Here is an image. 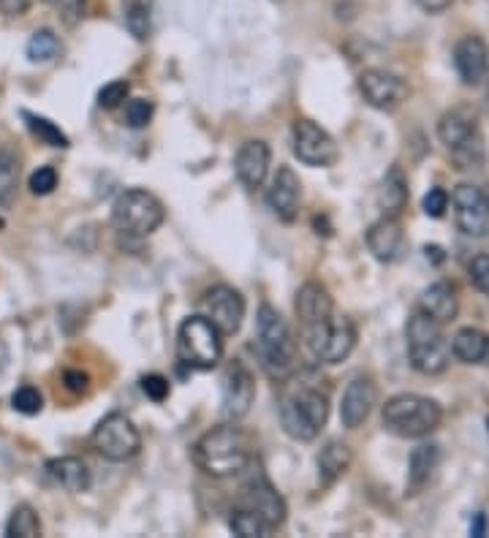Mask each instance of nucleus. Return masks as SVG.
Returning a JSON list of instances; mask_svg holds the SVG:
<instances>
[{"label": "nucleus", "instance_id": "obj_1", "mask_svg": "<svg viewBox=\"0 0 489 538\" xmlns=\"http://www.w3.org/2000/svg\"><path fill=\"white\" fill-rule=\"evenodd\" d=\"M280 392V424L288 438L310 443L316 441L329 419V389L318 370H302L283 378Z\"/></svg>", "mask_w": 489, "mask_h": 538}, {"label": "nucleus", "instance_id": "obj_2", "mask_svg": "<svg viewBox=\"0 0 489 538\" xmlns=\"http://www.w3.org/2000/svg\"><path fill=\"white\" fill-rule=\"evenodd\" d=\"M191 454L202 473L212 479H229L248 468L253 460V446H250V435L242 427L226 422L207 430L193 443Z\"/></svg>", "mask_w": 489, "mask_h": 538}, {"label": "nucleus", "instance_id": "obj_3", "mask_svg": "<svg viewBox=\"0 0 489 538\" xmlns=\"http://www.w3.org/2000/svg\"><path fill=\"white\" fill-rule=\"evenodd\" d=\"M256 348L261 365L272 378L283 381L297 370V337L272 305H261L256 316Z\"/></svg>", "mask_w": 489, "mask_h": 538}, {"label": "nucleus", "instance_id": "obj_4", "mask_svg": "<svg viewBox=\"0 0 489 538\" xmlns=\"http://www.w3.org/2000/svg\"><path fill=\"white\" fill-rule=\"evenodd\" d=\"M384 427L397 438H424L443 422L441 405L422 394H394L384 405Z\"/></svg>", "mask_w": 489, "mask_h": 538}, {"label": "nucleus", "instance_id": "obj_5", "mask_svg": "<svg viewBox=\"0 0 489 538\" xmlns=\"http://www.w3.org/2000/svg\"><path fill=\"white\" fill-rule=\"evenodd\" d=\"M408 337V356L416 373L422 375H441L451 362V343L449 337L443 335V324L432 321L424 313H413L405 327Z\"/></svg>", "mask_w": 489, "mask_h": 538}, {"label": "nucleus", "instance_id": "obj_6", "mask_svg": "<svg viewBox=\"0 0 489 538\" xmlns=\"http://www.w3.org/2000/svg\"><path fill=\"white\" fill-rule=\"evenodd\" d=\"M332 313H335V302L329 297V291L316 280H307L305 286L297 291V318L302 340H305L307 351L316 362H321L326 340L332 332V321H335Z\"/></svg>", "mask_w": 489, "mask_h": 538}, {"label": "nucleus", "instance_id": "obj_7", "mask_svg": "<svg viewBox=\"0 0 489 538\" xmlns=\"http://www.w3.org/2000/svg\"><path fill=\"white\" fill-rule=\"evenodd\" d=\"M177 359L191 370H212L223 359V335L207 316H188L177 332Z\"/></svg>", "mask_w": 489, "mask_h": 538}, {"label": "nucleus", "instance_id": "obj_8", "mask_svg": "<svg viewBox=\"0 0 489 538\" xmlns=\"http://www.w3.org/2000/svg\"><path fill=\"white\" fill-rule=\"evenodd\" d=\"M166 218L161 199L155 193L144 191V188H131L117 196L112 204V226L125 237H150Z\"/></svg>", "mask_w": 489, "mask_h": 538}, {"label": "nucleus", "instance_id": "obj_9", "mask_svg": "<svg viewBox=\"0 0 489 538\" xmlns=\"http://www.w3.org/2000/svg\"><path fill=\"white\" fill-rule=\"evenodd\" d=\"M90 443L104 460L128 462L142 449V435L125 414H109L96 424Z\"/></svg>", "mask_w": 489, "mask_h": 538}, {"label": "nucleus", "instance_id": "obj_10", "mask_svg": "<svg viewBox=\"0 0 489 538\" xmlns=\"http://www.w3.org/2000/svg\"><path fill=\"white\" fill-rule=\"evenodd\" d=\"M438 139L443 142V147L449 150L460 164H481L484 158V147H481L479 128H476V120L460 109L454 112H446L438 123Z\"/></svg>", "mask_w": 489, "mask_h": 538}, {"label": "nucleus", "instance_id": "obj_11", "mask_svg": "<svg viewBox=\"0 0 489 538\" xmlns=\"http://www.w3.org/2000/svg\"><path fill=\"white\" fill-rule=\"evenodd\" d=\"M291 145H294V155H297L302 164L316 166V169L332 166L337 161V155H340L332 134L318 123H313V120H307V117H299L297 123H294Z\"/></svg>", "mask_w": 489, "mask_h": 538}, {"label": "nucleus", "instance_id": "obj_12", "mask_svg": "<svg viewBox=\"0 0 489 538\" xmlns=\"http://www.w3.org/2000/svg\"><path fill=\"white\" fill-rule=\"evenodd\" d=\"M245 310H248L245 297L237 289L226 286V283H218V286L204 291L202 316L210 318L223 337H231L240 332L242 321H245Z\"/></svg>", "mask_w": 489, "mask_h": 538}, {"label": "nucleus", "instance_id": "obj_13", "mask_svg": "<svg viewBox=\"0 0 489 538\" xmlns=\"http://www.w3.org/2000/svg\"><path fill=\"white\" fill-rule=\"evenodd\" d=\"M240 509H248L250 514H256V517L267 525L269 533L283 528V522H286L288 517L286 500H283V495H280L264 476H256V479H250L248 484L242 487Z\"/></svg>", "mask_w": 489, "mask_h": 538}, {"label": "nucleus", "instance_id": "obj_14", "mask_svg": "<svg viewBox=\"0 0 489 538\" xmlns=\"http://www.w3.org/2000/svg\"><path fill=\"white\" fill-rule=\"evenodd\" d=\"M457 229L468 237H484L489 231V199L479 185L462 183L451 193Z\"/></svg>", "mask_w": 489, "mask_h": 538}, {"label": "nucleus", "instance_id": "obj_15", "mask_svg": "<svg viewBox=\"0 0 489 538\" xmlns=\"http://www.w3.org/2000/svg\"><path fill=\"white\" fill-rule=\"evenodd\" d=\"M253 400H256V378L245 362L234 359L223 373V416L229 422H240L250 414Z\"/></svg>", "mask_w": 489, "mask_h": 538}, {"label": "nucleus", "instance_id": "obj_16", "mask_svg": "<svg viewBox=\"0 0 489 538\" xmlns=\"http://www.w3.org/2000/svg\"><path fill=\"white\" fill-rule=\"evenodd\" d=\"M359 93L367 104L381 112H394L397 106H403L408 101V85L403 77H397L392 71L384 68H367L365 74L359 77Z\"/></svg>", "mask_w": 489, "mask_h": 538}, {"label": "nucleus", "instance_id": "obj_17", "mask_svg": "<svg viewBox=\"0 0 489 538\" xmlns=\"http://www.w3.org/2000/svg\"><path fill=\"white\" fill-rule=\"evenodd\" d=\"M375 403H378V386L370 375H354L351 384L343 392L340 403V422L346 430H356L370 419Z\"/></svg>", "mask_w": 489, "mask_h": 538}, {"label": "nucleus", "instance_id": "obj_18", "mask_svg": "<svg viewBox=\"0 0 489 538\" xmlns=\"http://www.w3.org/2000/svg\"><path fill=\"white\" fill-rule=\"evenodd\" d=\"M299 202H302V183H299L297 172L291 166H280L267 193L269 210L283 223H294L299 215Z\"/></svg>", "mask_w": 489, "mask_h": 538}, {"label": "nucleus", "instance_id": "obj_19", "mask_svg": "<svg viewBox=\"0 0 489 538\" xmlns=\"http://www.w3.org/2000/svg\"><path fill=\"white\" fill-rule=\"evenodd\" d=\"M269 161H272V150H269L267 142L261 139H250L240 147V153L234 158V172H237V180H240L248 191H256L264 185L269 172Z\"/></svg>", "mask_w": 489, "mask_h": 538}, {"label": "nucleus", "instance_id": "obj_20", "mask_svg": "<svg viewBox=\"0 0 489 538\" xmlns=\"http://www.w3.org/2000/svg\"><path fill=\"white\" fill-rule=\"evenodd\" d=\"M367 248L375 259L392 264L403 256L405 250V231L400 218H381L367 229Z\"/></svg>", "mask_w": 489, "mask_h": 538}, {"label": "nucleus", "instance_id": "obj_21", "mask_svg": "<svg viewBox=\"0 0 489 538\" xmlns=\"http://www.w3.org/2000/svg\"><path fill=\"white\" fill-rule=\"evenodd\" d=\"M454 68L465 85H481L489 71V49L479 36H465L454 47Z\"/></svg>", "mask_w": 489, "mask_h": 538}, {"label": "nucleus", "instance_id": "obj_22", "mask_svg": "<svg viewBox=\"0 0 489 538\" xmlns=\"http://www.w3.org/2000/svg\"><path fill=\"white\" fill-rule=\"evenodd\" d=\"M419 313L430 316L438 324H449L460 313L457 291L451 289L449 283H432L430 289H424L422 297H419Z\"/></svg>", "mask_w": 489, "mask_h": 538}, {"label": "nucleus", "instance_id": "obj_23", "mask_svg": "<svg viewBox=\"0 0 489 538\" xmlns=\"http://www.w3.org/2000/svg\"><path fill=\"white\" fill-rule=\"evenodd\" d=\"M49 479L60 484L66 492H87L90 490V468L79 457H55L47 462Z\"/></svg>", "mask_w": 489, "mask_h": 538}, {"label": "nucleus", "instance_id": "obj_24", "mask_svg": "<svg viewBox=\"0 0 489 538\" xmlns=\"http://www.w3.org/2000/svg\"><path fill=\"white\" fill-rule=\"evenodd\" d=\"M351 460H354V454H351V446H348V443L343 441L326 443L316 457L318 484H321V487H332V484L351 468Z\"/></svg>", "mask_w": 489, "mask_h": 538}, {"label": "nucleus", "instance_id": "obj_25", "mask_svg": "<svg viewBox=\"0 0 489 538\" xmlns=\"http://www.w3.org/2000/svg\"><path fill=\"white\" fill-rule=\"evenodd\" d=\"M451 354L462 365H484L489 362V335L476 327L460 329L451 337Z\"/></svg>", "mask_w": 489, "mask_h": 538}, {"label": "nucleus", "instance_id": "obj_26", "mask_svg": "<svg viewBox=\"0 0 489 538\" xmlns=\"http://www.w3.org/2000/svg\"><path fill=\"white\" fill-rule=\"evenodd\" d=\"M408 204V180L400 166H392L378 188V207L386 218H400Z\"/></svg>", "mask_w": 489, "mask_h": 538}, {"label": "nucleus", "instance_id": "obj_27", "mask_svg": "<svg viewBox=\"0 0 489 538\" xmlns=\"http://www.w3.org/2000/svg\"><path fill=\"white\" fill-rule=\"evenodd\" d=\"M438 460H441V452L432 443H422L413 449L408 460V495H419L427 487V481L438 468Z\"/></svg>", "mask_w": 489, "mask_h": 538}, {"label": "nucleus", "instance_id": "obj_28", "mask_svg": "<svg viewBox=\"0 0 489 538\" xmlns=\"http://www.w3.org/2000/svg\"><path fill=\"white\" fill-rule=\"evenodd\" d=\"M356 346V327L351 318H335L332 321V332H329V340H326L324 356H321V362L324 365H340V362H346L351 351Z\"/></svg>", "mask_w": 489, "mask_h": 538}, {"label": "nucleus", "instance_id": "obj_29", "mask_svg": "<svg viewBox=\"0 0 489 538\" xmlns=\"http://www.w3.org/2000/svg\"><path fill=\"white\" fill-rule=\"evenodd\" d=\"M125 28L131 30L136 41L150 39L153 30V0H123Z\"/></svg>", "mask_w": 489, "mask_h": 538}, {"label": "nucleus", "instance_id": "obj_30", "mask_svg": "<svg viewBox=\"0 0 489 538\" xmlns=\"http://www.w3.org/2000/svg\"><path fill=\"white\" fill-rule=\"evenodd\" d=\"M17 183H20V158L11 153L9 147L0 145V204L3 207L14 202Z\"/></svg>", "mask_w": 489, "mask_h": 538}, {"label": "nucleus", "instance_id": "obj_31", "mask_svg": "<svg viewBox=\"0 0 489 538\" xmlns=\"http://www.w3.org/2000/svg\"><path fill=\"white\" fill-rule=\"evenodd\" d=\"M6 536L9 538H36L41 536V519L33 511V506L22 503L11 511L9 522H6Z\"/></svg>", "mask_w": 489, "mask_h": 538}, {"label": "nucleus", "instance_id": "obj_32", "mask_svg": "<svg viewBox=\"0 0 489 538\" xmlns=\"http://www.w3.org/2000/svg\"><path fill=\"white\" fill-rule=\"evenodd\" d=\"M63 55V44L52 30H36L28 41L30 63H52Z\"/></svg>", "mask_w": 489, "mask_h": 538}, {"label": "nucleus", "instance_id": "obj_33", "mask_svg": "<svg viewBox=\"0 0 489 538\" xmlns=\"http://www.w3.org/2000/svg\"><path fill=\"white\" fill-rule=\"evenodd\" d=\"M22 120L28 123L30 128V134L33 136H39L41 142L49 147H60V150H68L71 147V142H68V136L60 131L58 125L52 123V120H47V117H41V115H33V112H22Z\"/></svg>", "mask_w": 489, "mask_h": 538}, {"label": "nucleus", "instance_id": "obj_34", "mask_svg": "<svg viewBox=\"0 0 489 538\" xmlns=\"http://www.w3.org/2000/svg\"><path fill=\"white\" fill-rule=\"evenodd\" d=\"M229 528L234 536H242V538H264L269 536V528L261 522L256 514H250L248 509H237L231 511V517H229Z\"/></svg>", "mask_w": 489, "mask_h": 538}, {"label": "nucleus", "instance_id": "obj_35", "mask_svg": "<svg viewBox=\"0 0 489 538\" xmlns=\"http://www.w3.org/2000/svg\"><path fill=\"white\" fill-rule=\"evenodd\" d=\"M11 405H14V411H20L25 416H36L41 414V408H44V397L36 386H20L17 392L11 394Z\"/></svg>", "mask_w": 489, "mask_h": 538}, {"label": "nucleus", "instance_id": "obj_36", "mask_svg": "<svg viewBox=\"0 0 489 538\" xmlns=\"http://www.w3.org/2000/svg\"><path fill=\"white\" fill-rule=\"evenodd\" d=\"M155 115V104L150 98H131L128 104H125V123L131 125V128H144V125H150Z\"/></svg>", "mask_w": 489, "mask_h": 538}, {"label": "nucleus", "instance_id": "obj_37", "mask_svg": "<svg viewBox=\"0 0 489 538\" xmlns=\"http://www.w3.org/2000/svg\"><path fill=\"white\" fill-rule=\"evenodd\" d=\"M131 93V85L125 82V79H115V82H109V85L101 87V93H98V106L101 109H115L128 98Z\"/></svg>", "mask_w": 489, "mask_h": 538}, {"label": "nucleus", "instance_id": "obj_38", "mask_svg": "<svg viewBox=\"0 0 489 538\" xmlns=\"http://www.w3.org/2000/svg\"><path fill=\"white\" fill-rule=\"evenodd\" d=\"M28 188L33 196H49V193L58 188V172L52 166H41V169L30 174Z\"/></svg>", "mask_w": 489, "mask_h": 538}, {"label": "nucleus", "instance_id": "obj_39", "mask_svg": "<svg viewBox=\"0 0 489 538\" xmlns=\"http://www.w3.org/2000/svg\"><path fill=\"white\" fill-rule=\"evenodd\" d=\"M468 275L470 283H473L484 297H489V253L473 256V261L468 264Z\"/></svg>", "mask_w": 489, "mask_h": 538}, {"label": "nucleus", "instance_id": "obj_40", "mask_svg": "<svg viewBox=\"0 0 489 538\" xmlns=\"http://www.w3.org/2000/svg\"><path fill=\"white\" fill-rule=\"evenodd\" d=\"M422 207L430 218H443L446 210H449V193L443 191V188H430V193L424 196Z\"/></svg>", "mask_w": 489, "mask_h": 538}, {"label": "nucleus", "instance_id": "obj_41", "mask_svg": "<svg viewBox=\"0 0 489 538\" xmlns=\"http://www.w3.org/2000/svg\"><path fill=\"white\" fill-rule=\"evenodd\" d=\"M142 392L153 400V403H163L169 397V381L158 373H150L142 378Z\"/></svg>", "mask_w": 489, "mask_h": 538}, {"label": "nucleus", "instance_id": "obj_42", "mask_svg": "<svg viewBox=\"0 0 489 538\" xmlns=\"http://www.w3.org/2000/svg\"><path fill=\"white\" fill-rule=\"evenodd\" d=\"M60 6V20L66 22L68 28H74L82 17H85L87 0H55Z\"/></svg>", "mask_w": 489, "mask_h": 538}, {"label": "nucleus", "instance_id": "obj_43", "mask_svg": "<svg viewBox=\"0 0 489 538\" xmlns=\"http://www.w3.org/2000/svg\"><path fill=\"white\" fill-rule=\"evenodd\" d=\"M63 381H66L68 392H74V394H85L87 384H90V378H87L85 373H79V370H66Z\"/></svg>", "mask_w": 489, "mask_h": 538}, {"label": "nucleus", "instance_id": "obj_44", "mask_svg": "<svg viewBox=\"0 0 489 538\" xmlns=\"http://www.w3.org/2000/svg\"><path fill=\"white\" fill-rule=\"evenodd\" d=\"M30 9V0H0V11L6 17H22Z\"/></svg>", "mask_w": 489, "mask_h": 538}, {"label": "nucleus", "instance_id": "obj_45", "mask_svg": "<svg viewBox=\"0 0 489 538\" xmlns=\"http://www.w3.org/2000/svg\"><path fill=\"white\" fill-rule=\"evenodd\" d=\"M416 3H419L427 14H443V11L451 6V0H416Z\"/></svg>", "mask_w": 489, "mask_h": 538}, {"label": "nucleus", "instance_id": "obj_46", "mask_svg": "<svg viewBox=\"0 0 489 538\" xmlns=\"http://www.w3.org/2000/svg\"><path fill=\"white\" fill-rule=\"evenodd\" d=\"M484 530H487V519H484V514H476V522L470 525V533L473 536H484Z\"/></svg>", "mask_w": 489, "mask_h": 538}, {"label": "nucleus", "instance_id": "obj_47", "mask_svg": "<svg viewBox=\"0 0 489 538\" xmlns=\"http://www.w3.org/2000/svg\"><path fill=\"white\" fill-rule=\"evenodd\" d=\"M0 229H3V221H0Z\"/></svg>", "mask_w": 489, "mask_h": 538}, {"label": "nucleus", "instance_id": "obj_48", "mask_svg": "<svg viewBox=\"0 0 489 538\" xmlns=\"http://www.w3.org/2000/svg\"><path fill=\"white\" fill-rule=\"evenodd\" d=\"M47 3H55V0H47Z\"/></svg>", "mask_w": 489, "mask_h": 538}, {"label": "nucleus", "instance_id": "obj_49", "mask_svg": "<svg viewBox=\"0 0 489 538\" xmlns=\"http://www.w3.org/2000/svg\"><path fill=\"white\" fill-rule=\"evenodd\" d=\"M487 424H489V422H487Z\"/></svg>", "mask_w": 489, "mask_h": 538}]
</instances>
